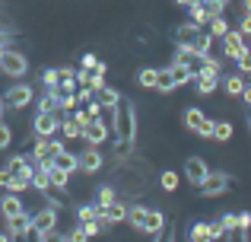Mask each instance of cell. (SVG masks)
<instances>
[{"instance_id": "9f6ffc18", "label": "cell", "mask_w": 251, "mask_h": 242, "mask_svg": "<svg viewBox=\"0 0 251 242\" xmlns=\"http://www.w3.org/2000/svg\"><path fill=\"white\" fill-rule=\"evenodd\" d=\"M92 74H102V77H105V74H108V64H105V61H99V64H96V70H92Z\"/></svg>"}, {"instance_id": "8992f818", "label": "cell", "mask_w": 251, "mask_h": 242, "mask_svg": "<svg viewBox=\"0 0 251 242\" xmlns=\"http://www.w3.org/2000/svg\"><path fill=\"white\" fill-rule=\"evenodd\" d=\"M3 102H6V108H13V112L29 108L32 102H35V89H32V83H16V86H10L3 93Z\"/></svg>"}, {"instance_id": "681fc988", "label": "cell", "mask_w": 251, "mask_h": 242, "mask_svg": "<svg viewBox=\"0 0 251 242\" xmlns=\"http://www.w3.org/2000/svg\"><path fill=\"white\" fill-rule=\"evenodd\" d=\"M96 64H99L96 54H83V57H80V67H83V70H96Z\"/></svg>"}, {"instance_id": "7c38bea8", "label": "cell", "mask_w": 251, "mask_h": 242, "mask_svg": "<svg viewBox=\"0 0 251 242\" xmlns=\"http://www.w3.org/2000/svg\"><path fill=\"white\" fill-rule=\"evenodd\" d=\"M57 220H61V211H57V207H42V211L32 214V230H38L42 236H48V233L57 230Z\"/></svg>"}, {"instance_id": "7a4b0ae2", "label": "cell", "mask_w": 251, "mask_h": 242, "mask_svg": "<svg viewBox=\"0 0 251 242\" xmlns=\"http://www.w3.org/2000/svg\"><path fill=\"white\" fill-rule=\"evenodd\" d=\"M61 150H67V143L57 140V137H35V143H32L29 156L35 160V166L51 169V166H54V156L61 153Z\"/></svg>"}, {"instance_id": "f35d334b", "label": "cell", "mask_w": 251, "mask_h": 242, "mask_svg": "<svg viewBox=\"0 0 251 242\" xmlns=\"http://www.w3.org/2000/svg\"><path fill=\"white\" fill-rule=\"evenodd\" d=\"M92 99H96V89H92V86H76V102H80V108L89 106Z\"/></svg>"}, {"instance_id": "6125c7cd", "label": "cell", "mask_w": 251, "mask_h": 242, "mask_svg": "<svg viewBox=\"0 0 251 242\" xmlns=\"http://www.w3.org/2000/svg\"><path fill=\"white\" fill-rule=\"evenodd\" d=\"M242 3H245V13H251V0H242Z\"/></svg>"}, {"instance_id": "d590c367", "label": "cell", "mask_w": 251, "mask_h": 242, "mask_svg": "<svg viewBox=\"0 0 251 242\" xmlns=\"http://www.w3.org/2000/svg\"><path fill=\"white\" fill-rule=\"evenodd\" d=\"M51 185L61 188V191H67V185H70V172H61V169L51 166Z\"/></svg>"}, {"instance_id": "003e7915", "label": "cell", "mask_w": 251, "mask_h": 242, "mask_svg": "<svg viewBox=\"0 0 251 242\" xmlns=\"http://www.w3.org/2000/svg\"><path fill=\"white\" fill-rule=\"evenodd\" d=\"M226 3H232V0H226Z\"/></svg>"}, {"instance_id": "e7e4bbea", "label": "cell", "mask_w": 251, "mask_h": 242, "mask_svg": "<svg viewBox=\"0 0 251 242\" xmlns=\"http://www.w3.org/2000/svg\"><path fill=\"white\" fill-rule=\"evenodd\" d=\"M248 131H251V118H248Z\"/></svg>"}, {"instance_id": "30bf717a", "label": "cell", "mask_w": 251, "mask_h": 242, "mask_svg": "<svg viewBox=\"0 0 251 242\" xmlns=\"http://www.w3.org/2000/svg\"><path fill=\"white\" fill-rule=\"evenodd\" d=\"M203 32H207V29H201V26H194V23H184V26H175V29H172V38H175L181 48L197 51V45H201Z\"/></svg>"}, {"instance_id": "277c9868", "label": "cell", "mask_w": 251, "mask_h": 242, "mask_svg": "<svg viewBox=\"0 0 251 242\" xmlns=\"http://www.w3.org/2000/svg\"><path fill=\"white\" fill-rule=\"evenodd\" d=\"M229 188H232V175H229V172H220V169H216V172L210 169V175L201 182V188H197V191H201V198L213 201V198H223Z\"/></svg>"}, {"instance_id": "44dd1931", "label": "cell", "mask_w": 251, "mask_h": 242, "mask_svg": "<svg viewBox=\"0 0 251 242\" xmlns=\"http://www.w3.org/2000/svg\"><path fill=\"white\" fill-rule=\"evenodd\" d=\"M29 230H32V214L29 211L13 217V220H6V233H10V236H23V233H29Z\"/></svg>"}, {"instance_id": "ffe728a7", "label": "cell", "mask_w": 251, "mask_h": 242, "mask_svg": "<svg viewBox=\"0 0 251 242\" xmlns=\"http://www.w3.org/2000/svg\"><path fill=\"white\" fill-rule=\"evenodd\" d=\"M220 83H223V77H213V74H197V77H194V89H197L201 96H213Z\"/></svg>"}, {"instance_id": "4fadbf2b", "label": "cell", "mask_w": 251, "mask_h": 242, "mask_svg": "<svg viewBox=\"0 0 251 242\" xmlns=\"http://www.w3.org/2000/svg\"><path fill=\"white\" fill-rule=\"evenodd\" d=\"M111 137H115V134H111V128H108V124H105L102 118H99V121H89V124L83 128V140H86V147H102V143H105V140H111Z\"/></svg>"}, {"instance_id": "4dcf8cb0", "label": "cell", "mask_w": 251, "mask_h": 242, "mask_svg": "<svg viewBox=\"0 0 251 242\" xmlns=\"http://www.w3.org/2000/svg\"><path fill=\"white\" fill-rule=\"evenodd\" d=\"M188 13H191V23H194V26H201V29H207L210 16H207V6H203V0H197V3H191V6H188Z\"/></svg>"}, {"instance_id": "e0dca14e", "label": "cell", "mask_w": 251, "mask_h": 242, "mask_svg": "<svg viewBox=\"0 0 251 242\" xmlns=\"http://www.w3.org/2000/svg\"><path fill=\"white\" fill-rule=\"evenodd\" d=\"M19 214H25L23 198H19V194H13V191H3V198H0V217H3V220H13V217H19Z\"/></svg>"}, {"instance_id": "f546056e", "label": "cell", "mask_w": 251, "mask_h": 242, "mask_svg": "<svg viewBox=\"0 0 251 242\" xmlns=\"http://www.w3.org/2000/svg\"><path fill=\"white\" fill-rule=\"evenodd\" d=\"M188 242H213V239H210V223H207V220H197V223H191Z\"/></svg>"}, {"instance_id": "83f0119b", "label": "cell", "mask_w": 251, "mask_h": 242, "mask_svg": "<svg viewBox=\"0 0 251 242\" xmlns=\"http://www.w3.org/2000/svg\"><path fill=\"white\" fill-rule=\"evenodd\" d=\"M32 188L35 191H48L51 188V169H45V166H35V172H32Z\"/></svg>"}, {"instance_id": "ac0fdd59", "label": "cell", "mask_w": 251, "mask_h": 242, "mask_svg": "<svg viewBox=\"0 0 251 242\" xmlns=\"http://www.w3.org/2000/svg\"><path fill=\"white\" fill-rule=\"evenodd\" d=\"M166 226H169L166 214H162V211H150L147 223H143V233H147V236H159V233H166Z\"/></svg>"}, {"instance_id": "9c48e42d", "label": "cell", "mask_w": 251, "mask_h": 242, "mask_svg": "<svg viewBox=\"0 0 251 242\" xmlns=\"http://www.w3.org/2000/svg\"><path fill=\"white\" fill-rule=\"evenodd\" d=\"M220 42H223V54H226V61H232V64H235V61H239V57L248 51V38L242 35L239 29H229L226 35L220 38Z\"/></svg>"}, {"instance_id": "6f0895ef", "label": "cell", "mask_w": 251, "mask_h": 242, "mask_svg": "<svg viewBox=\"0 0 251 242\" xmlns=\"http://www.w3.org/2000/svg\"><path fill=\"white\" fill-rule=\"evenodd\" d=\"M242 102H245V106L251 108V83H248V86H245V93H242Z\"/></svg>"}, {"instance_id": "8d00e7d4", "label": "cell", "mask_w": 251, "mask_h": 242, "mask_svg": "<svg viewBox=\"0 0 251 242\" xmlns=\"http://www.w3.org/2000/svg\"><path fill=\"white\" fill-rule=\"evenodd\" d=\"M42 83H45V89H57V83H61V70H57V67H48L42 74Z\"/></svg>"}, {"instance_id": "d6986e66", "label": "cell", "mask_w": 251, "mask_h": 242, "mask_svg": "<svg viewBox=\"0 0 251 242\" xmlns=\"http://www.w3.org/2000/svg\"><path fill=\"white\" fill-rule=\"evenodd\" d=\"M54 169H61V172H80V156L70 153V150H61V153L54 156Z\"/></svg>"}, {"instance_id": "ab89813d", "label": "cell", "mask_w": 251, "mask_h": 242, "mask_svg": "<svg viewBox=\"0 0 251 242\" xmlns=\"http://www.w3.org/2000/svg\"><path fill=\"white\" fill-rule=\"evenodd\" d=\"M80 226L86 230V236H89V239H96V236H102V233H105L102 220H89V223H80Z\"/></svg>"}, {"instance_id": "f907efd6", "label": "cell", "mask_w": 251, "mask_h": 242, "mask_svg": "<svg viewBox=\"0 0 251 242\" xmlns=\"http://www.w3.org/2000/svg\"><path fill=\"white\" fill-rule=\"evenodd\" d=\"M223 226H226V230H235V226H239V214H223Z\"/></svg>"}, {"instance_id": "7dc6e473", "label": "cell", "mask_w": 251, "mask_h": 242, "mask_svg": "<svg viewBox=\"0 0 251 242\" xmlns=\"http://www.w3.org/2000/svg\"><path fill=\"white\" fill-rule=\"evenodd\" d=\"M45 236L38 230H29V233H23V236H13V242H42Z\"/></svg>"}, {"instance_id": "74e56055", "label": "cell", "mask_w": 251, "mask_h": 242, "mask_svg": "<svg viewBox=\"0 0 251 242\" xmlns=\"http://www.w3.org/2000/svg\"><path fill=\"white\" fill-rule=\"evenodd\" d=\"M226 226H223V220L220 217H216V220H210V239H213V242H220V239H226Z\"/></svg>"}, {"instance_id": "cb8c5ba5", "label": "cell", "mask_w": 251, "mask_h": 242, "mask_svg": "<svg viewBox=\"0 0 251 242\" xmlns=\"http://www.w3.org/2000/svg\"><path fill=\"white\" fill-rule=\"evenodd\" d=\"M147 214H150V207H143V204H134V207H127V223H130V230L143 233V223H147Z\"/></svg>"}, {"instance_id": "7402d4cb", "label": "cell", "mask_w": 251, "mask_h": 242, "mask_svg": "<svg viewBox=\"0 0 251 242\" xmlns=\"http://www.w3.org/2000/svg\"><path fill=\"white\" fill-rule=\"evenodd\" d=\"M245 77L239 74V70H235V74H229V77H223V89H226V96H239L242 99V93H245Z\"/></svg>"}, {"instance_id": "11a10c76", "label": "cell", "mask_w": 251, "mask_h": 242, "mask_svg": "<svg viewBox=\"0 0 251 242\" xmlns=\"http://www.w3.org/2000/svg\"><path fill=\"white\" fill-rule=\"evenodd\" d=\"M42 242H67V236H61V233L54 230V233H48V236H45Z\"/></svg>"}, {"instance_id": "b9f144b4", "label": "cell", "mask_w": 251, "mask_h": 242, "mask_svg": "<svg viewBox=\"0 0 251 242\" xmlns=\"http://www.w3.org/2000/svg\"><path fill=\"white\" fill-rule=\"evenodd\" d=\"M235 29H239L242 35L251 42V13H242V19H239V26H235Z\"/></svg>"}, {"instance_id": "f1b7e54d", "label": "cell", "mask_w": 251, "mask_h": 242, "mask_svg": "<svg viewBox=\"0 0 251 242\" xmlns=\"http://www.w3.org/2000/svg\"><path fill=\"white\" fill-rule=\"evenodd\" d=\"M99 204H76L74 207V217H76V223H89V220H99Z\"/></svg>"}, {"instance_id": "2e32d148", "label": "cell", "mask_w": 251, "mask_h": 242, "mask_svg": "<svg viewBox=\"0 0 251 242\" xmlns=\"http://www.w3.org/2000/svg\"><path fill=\"white\" fill-rule=\"evenodd\" d=\"M102 166H105V153H102L99 147H86L83 153H80V172H86V175H96Z\"/></svg>"}, {"instance_id": "03108f58", "label": "cell", "mask_w": 251, "mask_h": 242, "mask_svg": "<svg viewBox=\"0 0 251 242\" xmlns=\"http://www.w3.org/2000/svg\"><path fill=\"white\" fill-rule=\"evenodd\" d=\"M248 51H251V42H248Z\"/></svg>"}, {"instance_id": "1f68e13d", "label": "cell", "mask_w": 251, "mask_h": 242, "mask_svg": "<svg viewBox=\"0 0 251 242\" xmlns=\"http://www.w3.org/2000/svg\"><path fill=\"white\" fill-rule=\"evenodd\" d=\"M229 29H232V26H229V19H226V16H213V19L207 23V32H210L213 38H223Z\"/></svg>"}, {"instance_id": "603a6c76", "label": "cell", "mask_w": 251, "mask_h": 242, "mask_svg": "<svg viewBox=\"0 0 251 242\" xmlns=\"http://www.w3.org/2000/svg\"><path fill=\"white\" fill-rule=\"evenodd\" d=\"M96 99H99V106H102V108H118V106H121V93H118V89L115 86H105V89H99V93H96Z\"/></svg>"}, {"instance_id": "3957f363", "label": "cell", "mask_w": 251, "mask_h": 242, "mask_svg": "<svg viewBox=\"0 0 251 242\" xmlns=\"http://www.w3.org/2000/svg\"><path fill=\"white\" fill-rule=\"evenodd\" d=\"M115 140H137V108L134 102H121L118 106V118H115Z\"/></svg>"}, {"instance_id": "816d5d0a", "label": "cell", "mask_w": 251, "mask_h": 242, "mask_svg": "<svg viewBox=\"0 0 251 242\" xmlns=\"http://www.w3.org/2000/svg\"><path fill=\"white\" fill-rule=\"evenodd\" d=\"M13 38H16V29H0V48H6Z\"/></svg>"}, {"instance_id": "4316f807", "label": "cell", "mask_w": 251, "mask_h": 242, "mask_svg": "<svg viewBox=\"0 0 251 242\" xmlns=\"http://www.w3.org/2000/svg\"><path fill=\"white\" fill-rule=\"evenodd\" d=\"M232 134H235V128H232V121H229V118H216L213 121V140L226 143V140H232Z\"/></svg>"}, {"instance_id": "be15d7a7", "label": "cell", "mask_w": 251, "mask_h": 242, "mask_svg": "<svg viewBox=\"0 0 251 242\" xmlns=\"http://www.w3.org/2000/svg\"><path fill=\"white\" fill-rule=\"evenodd\" d=\"M3 51H6V48H0V57H3Z\"/></svg>"}, {"instance_id": "52a82bcc", "label": "cell", "mask_w": 251, "mask_h": 242, "mask_svg": "<svg viewBox=\"0 0 251 242\" xmlns=\"http://www.w3.org/2000/svg\"><path fill=\"white\" fill-rule=\"evenodd\" d=\"M64 118H67V112H35L32 131H35V137H54Z\"/></svg>"}, {"instance_id": "f5cc1de1", "label": "cell", "mask_w": 251, "mask_h": 242, "mask_svg": "<svg viewBox=\"0 0 251 242\" xmlns=\"http://www.w3.org/2000/svg\"><path fill=\"white\" fill-rule=\"evenodd\" d=\"M89 86L96 89V93H99V89H105V77L102 74H92V83H89Z\"/></svg>"}, {"instance_id": "bcb514c9", "label": "cell", "mask_w": 251, "mask_h": 242, "mask_svg": "<svg viewBox=\"0 0 251 242\" xmlns=\"http://www.w3.org/2000/svg\"><path fill=\"white\" fill-rule=\"evenodd\" d=\"M67 242H89V236H86V230H83V226H80V223H76V226H74V230H70V233H67Z\"/></svg>"}, {"instance_id": "db71d44e", "label": "cell", "mask_w": 251, "mask_h": 242, "mask_svg": "<svg viewBox=\"0 0 251 242\" xmlns=\"http://www.w3.org/2000/svg\"><path fill=\"white\" fill-rule=\"evenodd\" d=\"M239 226H242V230H251V214H248V211L239 214Z\"/></svg>"}, {"instance_id": "f6af8a7d", "label": "cell", "mask_w": 251, "mask_h": 242, "mask_svg": "<svg viewBox=\"0 0 251 242\" xmlns=\"http://www.w3.org/2000/svg\"><path fill=\"white\" fill-rule=\"evenodd\" d=\"M83 108H86V115H89V118H92V121H99V118H102V112H105V108H102V106H99V99H92V102H89V106H83Z\"/></svg>"}, {"instance_id": "d4e9b609", "label": "cell", "mask_w": 251, "mask_h": 242, "mask_svg": "<svg viewBox=\"0 0 251 242\" xmlns=\"http://www.w3.org/2000/svg\"><path fill=\"white\" fill-rule=\"evenodd\" d=\"M156 83H159V67H140L137 70V86L156 89Z\"/></svg>"}, {"instance_id": "e575fe53", "label": "cell", "mask_w": 251, "mask_h": 242, "mask_svg": "<svg viewBox=\"0 0 251 242\" xmlns=\"http://www.w3.org/2000/svg\"><path fill=\"white\" fill-rule=\"evenodd\" d=\"M203 6H207V16L213 19V16H226V0H203Z\"/></svg>"}, {"instance_id": "5bb4252c", "label": "cell", "mask_w": 251, "mask_h": 242, "mask_svg": "<svg viewBox=\"0 0 251 242\" xmlns=\"http://www.w3.org/2000/svg\"><path fill=\"white\" fill-rule=\"evenodd\" d=\"M207 175H210V166H207L203 156H188V160H184V179L194 188H201V182L207 179Z\"/></svg>"}, {"instance_id": "6da1fadb", "label": "cell", "mask_w": 251, "mask_h": 242, "mask_svg": "<svg viewBox=\"0 0 251 242\" xmlns=\"http://www.w3.org/2000/svg\"><path fill=\"white\" fill-rule=\"evenodd\" d=\"M188 83H194V74H191L188 67H181V64H169V67H159L156 93L169 96V93H175L178 86H188Z\"/></svg>"}, {"instance_id": "836d02e7", "label": "cell", "mask_w": 251, "mask_h": 242, "mask_svg": "<svg viewBox=\"0 0 251 242\" xmlns=\"http://www.w3.org/2000/svg\"><path fill=\"white\" fill-rule=\"evenodd\" d=\"M111 201H118V191H115L111 185H102V188L96 191V204H99V207H108Z\"/></svg>"}, {"instance_id": "9a60e30c", "label": "cell", "mask_w": 251, "mask_h": 242, "mask_svg": "<svg viewBox=\"0 0 251 242\" xmlns=\"http://www.w3.org/2000/svg\"><path fill=\"white\" fill-rule=\"evenodd\" d=\"M99 220H102V226L105 230H111V226H118V223H127V207H124V201H111L108 207H99Z\"/></svg>"}, {"instance_id": "7bdbcfd3", "label": "cell", "mask_w": 251, "mask_h": 242, "mask_svg": "<svg viewBox=\"0 0 251 242\" xmlns=\"http://www.w3.org/2000/svg\"><path fill=\"white\" fill-rule=\"evenodd\" d=\"M235 67H239V74H242V77H245V74L251 77V51H245V54L235 61Z\"/></svg>"}, {"instance_id": "484cf974", "label": "cell", "mask_w": 251, "mask_h": 242, "mask_svg": "<svg viewBox=\"0 0 251 242\" xmlns=\"http://www.w3.org/2000/svg\"><path fill=\"white\" fill-rule=\"evenodd\" d=\"M38 112H61V99H57V89H45L38 96Z\"/></svg>"}, {"instance_id": "94428289", "label": "cell", "mask_w": 251, "mask_h": 242, "mask_svg": "<svg viewBox=\"0 0 251 242\" xmlns=\"http://www.w3.org/2000/svg\"><path fill=\"white\" fill-rule=\"evenodd\" d=\"M3 108H6V102H3V96H0V121H3Z\"/></svg>"}, {"instance_id": "ba28073f", "label": "cell", "mask_w": 251, "mask_h": 242, "mask_svg": "<svg viewBox=\"0 0 251 242\" xmlns=\"http://www.w3.org/2000/svg\"><path fill=\"white\" fill-rule=\"evenodd\" d=\"M181 121H184V128L194 131L197 137H207V140H213V121H210L207 115L201 112V108H188V112L181 115Z\"/></svg>"}, {"instance_id": "680465c9", "label": "cell", "mask_w": 251, "mask_h": 242, "mask_svg": "<svg viewBox=\"0 0 251 242\" xmlns=\"http://www.w3.org/2000/svg\"><path fill=\"white\" fill-rule=\"evenodd\" d=\"M178 6H191V3H197V0H175Z\"/></svg>"}, {"instance_id": "8fae6325", "label": "cell", "mask_w": 251, "mask_h": 242, "mask_svg": "<svg viewBox=\"0 0 251 242\" xmlns=\"http://www.w3.org/2000/svg\"><path fill=\"white\" fill-rule=\"evenodd\" d=\"M6 175H16V179H29L32 182V172H35V160L29 153H13L3 166Z\"/></svg>"}, {"instance_id": "d6a6232c", "label": "cell", "mask_w": 251, "mask_h": 242, "mask_svg": "<svg viewBox=\"0 0 251 242\" xmlns=\"http://www.w3.org/2000/svg\"><path fill=\"white\" fill-rule=\"evenodd\" d=\"M159 188H162V191H175V188H178V172H175V169H162V172H159Z\"/></svg>"}, {"instance_id": "c3c4849f", "label": "cell", "mask_w": 251, "mask_h": 242, "mask_svg": "<svg viewBox=\"0 0 251 242\" xmlns=\"http://www.w3.org/2000/svg\"><path fill=\"white\" fill-rule=\"evenodd\" d=\"M89 83H92V70L76 67V86H89Z\"/></svg>"}, {"instance_id": "91938a15", "label": "cell", "mask_w": 251, "mask_h": 242, "mask_svg": "<svg viewBox=\"0 0 251 242\" xmlns=\"http://www.w3.org/2000/svg\"><path fill=\"white\" fill-rule=\"evenodd\" d=\"M0 242H13V236L10 233H0Z\"/></svg>"}, {"instance_id": "5b68a950", "label": "cell", "mask_w": 251, "mask_h": 242, "mask_svg": "<svg viewBox=\"0 0 251 242\" xmlns=\"http://www.w3.org/2000/svg\"><path fill=\"white\" fill-rule=\"evenodd\" d=\"M0 74L13 77V80L25 77V74H29V57H25L23 51H16V48H6L3 57H0Z\"/></svg>"}, {"instance_id": "ee69618b", "label": "cell", "mask_w": 251, "mask_h": 242, "mask_svg": "<svg viewBox=\"0 0 251 242\" xmlns=\"http://www.w3.org/2000/svg\"><path fill=\"white\" fill-rule=\"evenodd\" d=\"M226 242H248V230H242V226L229 230V233H226Z\"/></svg>"}, {"instance_id": "60d3db41", "label": "cell", "mask_w": 251, "mask_h": 242, "mask_svg": "<svg viewBox=\"0 0 251 242\" xmlns=\"http://www.w3.org/2000/svg\"><path fill=\"white\" fill-rule=\"evenodd\" d=\"M10 143H13V131H10V124L0 121V153H3V150L10 147Z\"/></svg>"}]
</instances>
